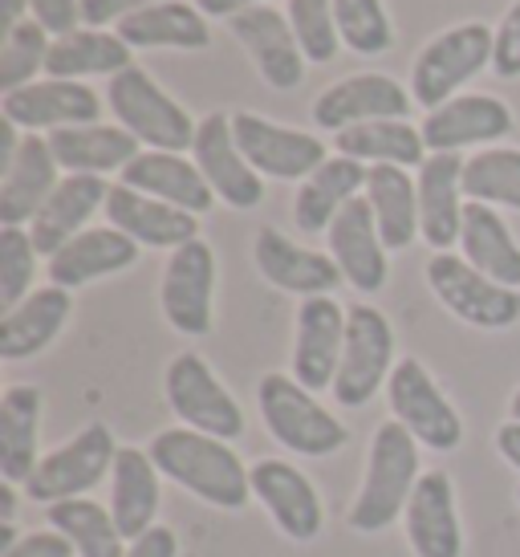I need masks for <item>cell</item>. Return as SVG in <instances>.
<instances>
[{
    "label": "cell",
    "mask_w": 520,
    "mask_h": 557,
    "mask_svg": "<svg viewBox=\"0 0 520 557\" xmlns=\"http://www.w3.org/2000/svg\"><path fill=\"white\" fill-rule=\"evenodd\" d=\"M147 451L163 476L212 509L240 512L252 500V468L232 451L228 440L191 432V428H168L154 435Z\"/></svg>",
    "instance_id": "cell-1"
},
{
    "label": "cell",
    "mask_w": 520,
    "mask_h": 557,
    "mask_svg": "<svg viewBox=\"0 0 520 557\" xmlns=\"http://www.w3.org/2000/svg\"><path fill=\"white\" fill-rule=\"evenodd\" d=\"M419 440H414L398 419L379 423V432L370 440L367 476L354 496L346 521L358 533H383L407 512L414 484H419Z\"/></svg>",
    "instance_id": "cell-2"
},
{
    "label": "cell",
    "mask_w": 520,
    "mask_h": 557,
    "mask_svg": "<svg viewBox=\"0 0 520 557\" xmlns=\"http://www.w3.org/2000/svg\"><path fill=\"white\" fill-rule=\"evenodd\" d=\"M257 407L269 435L293 456L322 460V456L342 451L350 440L346 423L330 416L322 403L313 399V391L301 387L293 374H264L257 387Z\"/></svg>",
    "instance_id": "cell-3"
},
{
    "label": "cell",
    "mask_w": 520,
    "mask_h": 557,
    "mask_svg": "<svg viewBox=\"0 0 520 557\" xmlns=\"http://www.w3.org/2000/svg\"><path fill=\"white\" fill-rule=\"evenodd\" d=\"M107 107L114 110L119 126L131 131V135H135L143 147H151V151L184 156V151L196 147L199 123H191V114H187L143 65H131V70L110 78Z\"/></svg>",
    "instance_id": "cell-4"
},
{
    "label": "cell",
    "mask_w": 520,
    "mask_h": 557,
    "mask_svg": "<svg viewBox=\"0 0 520 557\" xmlns=\"http://www.w3.org/2000/svg\"><path fill=\"white\" fill-rule=\"evenodd\" d=\"M492 49H496V29H488L484 21H463L431 37L411 65V98L428 114L439 110L456 98L459 86H468L480 70H488Z\"/></svg>",
    "instance_id": "cell-5"
},
{
    "label": "cell",
    "mask_w": 520,
    "mask_h": 557,
    "mask_svg": "<svg viewBox=\"0 0 520 557\" xmlns=\"http://www.w3.org/2000/svg\"><path fill=\"white\" fill-rule=\"evenodd\" d=\"M114 460H119L114 432L107 423H86L70 444L41 456V465L25 480V496H33L46 509L62 500H77L114 472Z\"/></svg>",
    "instance_id": "cell-6"
},
{
    "label": "cell",
    "mask_w": 520,
    "mask_h": 557,
    "mask_svg": "<svg viewBox=\"0 0 520 557\" xmlns=\"http://www.w3.org/2000/svg\"><path fill=\"white\" fill-rule=\"evenodd\" d=\"M163 395H168V407L175 411V419L191 432L215 435V440H228V444L245 435L240 403L232 399V391L215 379V371L196 350L171 358L168 374H163Z\"/></svg>",
    "instance_id": "cell-7"
},
{
    "label": "cell",
    "mask_w": 520,
    "mask_h": 557,
    "mask_svg": "<svg viewBox=\"0 0 520 557\" xmlns=\"http://www.w3.org/2000/svg\"><path fill=\"white\" fill-rule=\"evenodd\" d=\"M395 367V330L386 322V313L367 306V301L350 306L346 350H342V367H337V379L330 387L334 399L342 407H367L391 383Z\"/></svg>",
    "instance_id": "cell-8"
},
{
    "label": "cell",
    "mask_w": 520,
    "mask_h": 557,
    "mask_svg": "<svg viewBox=\"0 0 520 557\" xmlns=\"http://www.w3.org/2000/svg\"><path fill=\"white\" fill-rule=\"evenodd\" d=\"M428 285L447 313H456L459 322L475 325V330H508L520 322V289L484 277L456 252L431 257Z\"/></svg>",
    "instance_id": "cell-9"
},
{
    "label": "cell",
    "mask_w": 520,
    "mask_h": 557,
    "mask_svg": "<svg viewBox=\"0 0 520 557\" xmlns=\"http://www.w3.org/2000/svg\"><path fill=\"white\" fill-rule=\"evenodd\" d=\"M386 403H391V419H398L423 448L456 451L463 444V419L419 358H398L386 383Z\"/></svg>",
    "instance_id": "cell-10"
},
{
    "label": "cell",
    "mask_w": 520,
    "mask_h": 557,
    "mask_svg": "<svg viewBox=\"0 0 520 557\" xmlns=\"http://www.w3.org/2000/svg\"><path fill=\"white\" fill-rule=\"evenodd\" d=\"M212 297H215V252L199 236L175 248L163 264L159 281V306L175 334L203 338L212 330Z\"/></svg>",
    "instance_id": "cell-11"
},
{
    "label": "cell",
    "mask_w": 520,
    "mask_h": 557,
    "mask_svg": "<svg viewBox=\"0 0 520 557\" xmlns=\"http://www.w3.org/2000/svg\"><path fill=\"white\" fill-rule=\"evenodd\" d=\"M232 135H236L248 163L269 180H309L330 159L318 135L281 126L264 114H252V110L232 114Z\"/></svg>",
    "instance_id": "cell-12"
},
{
    "label": "cell",
    "mask_w": 520,
    "mask_h": 557,
    "mask_svg": "<svg viewBox=\"0 0 520 557\" xmlns=\"http://www.w3.org/2000/svg\"><path fill=\"white\" fill-rule=\"evenodd\" d=\"M423 143L431 156H459L468 147H492L517 131L512 107L496 94H456L423 119Z\"/></svg>",
    "instance_id": "cell-13"
},
{
    "label": "cell",
    "mask_w": 520,
    "mask_h": 557,
    "mask_svg": "<svg viewBox=\"0 0 520 557\" xmlns=\"http://www.w3.org/2000/svg\"><path fill=\"white\" fill-rule=\"evenodd\" d=\"M191 156H196V168L203 171V180L212 184L215 200H224L236 212H248L264 200V175L240 151V143L232 135V114L212 110L208 119H199Z\"/></svg>",
    "instance_id": "cell-14"
},
{
    "label": "cell",
    "mask_w": 520,
    "mask_h": 557,
    "mask_svg": "<svg viewBox=\"0 0 520 557\" xmlns=\"http://www.w3.org/2000/svg\"><path fill=\"white\" fill-rule=\"evenodd\" d=\"M411 90H403L391 74H350V78L325 86L313 98V123L322 131H350L362 123H383V119H407L411 114Z\"/></svg>",
    "instance_id": "cell-15"
},
{
    "label": "cell",
    "mask_w": 520,
    "mask_h": 557,
    "mask_svg": "<svg viewBox=\"0 0 520 557\" xmlns=\"http://www.w3.org/2000/svg\"><path fill=\"white\" fill-rule=\"evenodd\" d=\"M346 318L334 294L306 297L297 310V330H293V379L306 391L334 387L337 367H342V350H346Z\"/></svg>",
    "instance_id": "cell-16"
},
{
    "label": "cell",
    "mask_w": 520,
    "mask_h": 557,
    "mask_svg": "<svg viewBox=\"0 0 520 557\" xmlns=\"http://www.w3.org/2000/svg\"><path fill=\"white\" fill-rule=\"evenodd\" d=\"M0 110H4V123H13L16 131H65V126H86L98 123L102 114V102L90 86L82 82H65V78H37L21 90H9L0 98Z\"/></svg>",
    "instance_id": "cell-17"
},
{
    "label": "cell",
    "mask_w": 520,
    "mask_h": 557,
    "mask_svg": "<svg viewBox=\"0 0 520 557\" xmlns=\"http://www.w3.org/2000/svg\"><path fill=\"white\" fill-rule=\"evenodd\" d=\"M228 29L245 46L248 58H252L264 86H273V90H297L301 86V78H306V53H301V41L293 33L289 16L276 13L273 4H260V9L232 16Z\"/></svg>",
    "instance_id": "cell-18"
},
{
    "label": "cell",
    "mask_w": 520,
    "mask_h": 557,
    "mask_svg": "<svg viewBox=\"0 0 520 557\" xmlns=\"http://www.w3.org/2000/svg\"><path fill=\"white\" fill-rule=\"evenodd\" d=\"M325 245H330V257L342 269L346 285H354L358 294H379L386 285V273H391V261L383 245V233H379V220H374V208H370L367 196L350 200L337 220L325 233Z\"/></svg>",
    "instance_id": "cell-19"
},
{
    "label": "cell",
    "mask_w": 520,
    "mask_h": 557,
    "mask_svg": "<svg viewBox=\"0 0 520 557\" xmlns=\"http://www.w3.org/2000/svg\"><path fill=\"white\" fill-rule=\"evenodd\" d=\"M252 496L269 509V517L289 542H313L322 533V496L301 468L285 465V460H257L252 465Z\"/></svg>",
    "instance_id": "cell-20"
},
{
    "label": "cell",
    "mask_w": 520,
    "mask_h": 557,
    "mask_svg": "<svg viewBox=\"0 0 520 557\" xmlns=\"http://www.w3.org/2000/svg\"><path fill=\"white\" fill-rule=\"evenodd\" d=\"M252 261H257L260 277L269 281L281 294L306 297H325L342 285V269L334 264L330 252H313V248L293 245L281 228H260L252 240Z\"/></svg>",
    "instance_id": "cell-21"
},
{
    "label": "cell",
    "mask_w": 520,
    "mask_h": 557,
    "mask_svg": "<svg viewBox=\"0 0 520 557\" xmlns=\"http://www.w3.org/2000/svg\"><path fill=\"white\" fill-rule=\"evenodd\" d=\"M407 542L414 557H463V529H459L456 484L447 472H423L407 500Z\"/></svg>",
    "instance_id": "cell-22"
},
{
    "label": "cell",
    "mask_w": 520,
    "mask_h": 557,
    "mask_svg": "<svg viewBox=\"0 0 520 557\" xmlns=\"http://www.w3.org/2000/svg\"><path fill=\"white\" fill-rule=\"evenodd\" d=\"M102 212H107L110 228L126 233L138 248H171L175 252L187 240H199V216H191L184 208H171L154 196H143L126 184H110Z\"/></svg>",
    "instance_id": "cell-23"
},
{
    "label": "cell",
    "mask_w": 520,
    "mask_h": 557,
    "mask_svg": "<svg viewBox=\"0 0 520 557\" xmlns=\"http://www.w3.org/2000/svg\"><path fill=\"white\" fill-rule=\"evenodd\" d=\"M58 159L53 147L41 135H25L16 156L4 163L0 175V224L4 228H25L33 224V216L46 208V200L58 191Z\"/></svg>",
    "instance_id": "cell-24"
},
{
    "label": "cell",
    "mask_w": 520,
    "mask_h": 557,
    "mask_svg": "<svg viewBox=\"0 0 520 557\" xmlns=\"http://www.w3.org/2000/svg\"><path fill=\"white\" fill-rule=\"evenodd\" d=\"M463 163L459 156H428L419 168V233L431 248L447 252L463 233Z\"/></svg>",
    "instance_id": "cell-25"
},
{
    "label": "cell",
    "mask_w": 520,
    "mask_h": 557,
    "mask_svg": "<svg viewBox=\"0 0 520 557\" xmlns=\"http://www.w3.org/2000/svg\"><path fill=\"white\" fill-rule=\"evenodd\" d=\"M138 252L143 248L131 240L126 233L119 228H86L82 236H74L65 248H58L53 257H49L46 273H49V285H58V289H82V285H90V281H102V277H114V273H123L131 264L138 261Z\"/></svg>",
    "instance_id": "cell-26"
},
{
    "label": "cell",
    "mask_w": 520,
    "mask_h": 557,
    "mask_svg": "<svg viewBox=\"0 0 520 557\" xmlns=\"http://www.w3.org/2000/svg\"><path fill=\"white\" fill-rule=\"evenodd\" d=\"M110 184L102 175H65L58 191L46 200V208L33 216L29 236L41 257H53L58 248H65L74 236L86 233V224L98 208H107Z\"/></svg>",
    "instance_id": "cell-27"
},
{
    "label": "cell",
    "mask_w": 520,
    "mask_h": 557,
    "mask_svg": "<svg viewBox=\"0 0 520 557\" xmlns=\"http://www.w3.org/2000/svg\"><path fill=\"white\" fill-rule=\"evenodd\" d=\"M367 163L346 156H330L322 168L313 171L309 180H301V187H297V196H293V224L306 236L330 233L337 212L367 191Z\"/></svg>",
    "instance_id": "cell-28"
},
{
    "label": "cell",
    "mask_w": 520,
    "mask_h": 557,
    "mask_svg": "<svg viewBox=\"0 0 520 557\" xmlns=\"http://www.w3.org/2000/svg\"><path fill=\"white\" fill-rule=\"evenodd\" d=\"M119 184L135 187L143 196H154V200L171 203V208H184L191 216L212 212V203H215L212 184L203 180V171L196 168V159L171 156V151H143V156L123 171Z\"/></svg>",
    "instance_id": "cell-29"
},
{
    "label": "cell",
    "mask_w": 520,
    "mask_h": 557,
    "mask_svg": "<svg viewBox=\"0 0 520 557\" xmlns=\"http://www.w3.org/2000/svg\"><path fill=\"white\" fill-rule=\"evenodd\" d=\"M159 468H154L151 451L143 448H119L114 472H110V512L114 525L126 542L143 537L147 529H154L159 521V505H163V488H159Z\"/></svg>",
    "instance_id": "cell-30"
},
{
    "label": "cell",
    "mask_w": 520,
    "mask_h": 557,
    "mask_svg": "<svg viewBox=\"0 0 520 557\" xmlns=\"http://www.w3.org/2000/svg\"><path fill=\"white\" fill-rule=\"evenodd\" d=\"M53 147L58 168L70 175H107V171H126L143 151V143L123 131V126L110 123H86V126H65L46 135Z\"/></svg>",
    "instance_id": "cell-31"
},
{
    "label": "cell",
    "mask_w": 520,
    "mask_h": 557,
    "mask_svg": "<svg viewBox=\"0 0 520 557\" xmlns=\"http://www.w3.org/2000/svg\"><path fill=\"white\" fill-rule=\"evenodd\" d=\"M74 313V297L70 289L46 285V289H33L21 306L4 313L0 322V358L4 362H21V358L41 355L49 342L58 338Z\"/></svg>",
    "instance_id": "cell-32"
},
{
    "label": "cell",
    "mask_w": 520,
    "mask_h": 557,
    "mask_svg": "<svg viewBox=\"0 0 520 557\" xmlns=\"http://www.w3.org/2000/svg\"><path fill=\"white\" fill-rule=\"evenodd\" d=\"M37 440H41V391L33 383L4 387L0 395V476L9 484H25L33 468L41 465Z\"/></svg>",
    "instance_id": "cell-33"
},
{
    "label": "cell",
    "mask_w": 520,
    "mask_h": 557,
    "mask_svg": "<svg viewBox=\"0 0 520 557\" xmlns=\"http://www.w3.org/2000/svg\"><path fill=\"white\" fill-rule=\"evenodd\" d=\"M114 33L131 49H187V53H196V49L212 46L208 16L184 0H159L151 9H138L126 21H119Z\"/></svg>",
    "instance_id": "cell-34"
},
{
    "label": "cell",
    "mask_w": 520,
    "mask_h": 557,
    "mask_svg": "<svg viewBox=\"0 0 520 557\" xmlns=\"http://www.w3.org/2000/svg\"><path fill=\"white\" fill-rule=\"evenodd\" d=\"M459 248H463V261L480 269L484 277L500 281L508 289H520V245L492 203L468 200Z\"/></svg>",
    "instance_id": "cell-35"
},
{
    "label": "cell",
    "mask_w": 520,
    "mask_h": 557,
    "mask_svg": "<svg viewBox=\"0 0 520 557\" xmlns=\"http://www.w3.org/2000/svg\"><path fill=\"white\" fill-rule=\"evenodd\" d=\"M362 196L374 208L383 245L391 252H403L414 245V236H423L419 233V184L407 175V168H391V163L370 168Z\"/></svg>",
    "instance_id": "cell-36"
},
{
    "label": "cell",
    "mask_w": 520,
    "mask_h": 557,
    "mask_svg": "<svg viewBox=\"0 0 520 557\" xmlns=\"http://www.w3.org/2000/svg\"><path fill=\"white\" fill-rule=\"evenodd\" d=\"M131 46H126L119 33L107 29H74L65 37H53L49 46V62L46 74L49 78H65V82H82L94 78V74H123L131 70Z\"/></svg>",
    "instance_id": "cell-37"
},
{
    "label": "cell",
    "mask_w": 520,
    "mask_h": 557,
    "mask_svg": "<svg viewBox=\"0 0 520 557\" xmlns=\"http://www.w3.org/2000/svg\"><path fill=\"white\" fill-rule=\"evenodd\" d=\"M337 156L358 159L367 168H379V163H391V168H423V131L411 126L407 119H383V123H362L334 135Z\"/></svg>",
    "instance_id": "cell-38"
},
{
    "label": "cell",
    "mask_w": 520,
    "mask_h": 557,
    "mask_svg": "<svg viewBox=\"0 0 520 557\" xmlns=\"http://www.w3.org/2000/svg\"><path fill=\"white\" fill-rule=\"evenodd\" d=\"M49 525L62 537H70L77 557H126V537L114 525V512L102 509L98 500H62L49 505Z\"/></svg>",
    "instance_id": "cell-39"
},
{
    "label": "cell",
    "mask_w": 520,
    "mask_h": 557,
    "mask_svg": "<svg viewBox=\"0 0 520 557\" xmlns=\"http://www.w3.org/2000/svg\"><path fill=\"white\" fill-rule=\"evenodd\" d=\"M463 196L492 208L520 212V151L517 147H484L463 163Z\"/></svg>",
    "instance_id": "cell-40"
},
{
    "label": "cell",
    "mask_w": 520,
    "mask_h": 557,
    "mask_svg": "<svg viewBox=\"0 0 520 557\" xmlns=\"http://www.w3.org/2000/svg\"><path fill=\"white\" fill-rule=\"evenodd\" d=\"M334 21L342 46L354 49L358 58H383L395 46V29L383 0H334Z\"/></svg>",
    "instance_id": "cell-41"
},
{
    "label": "cell",
    "mask_w": 520,
    "mask_h": 557,
    "mask_svg": "<svg viewBox=\"0 0 520 557\" xmlns=\"http://www.w3.org/2000/svg\"><path fill=\"white\" fill-rule=\"evenodd\" d=\"M49 46H53V37L33 16L4 33V46H0V90L9 94L37 82V74L49 62Z\"/></svg>",
    "instance_id": "cell-42"
},
{
    "label": "cell",
    "mask_w": 520,
    "mask_h": 557,
    "mask_svg": "<svg viewBox=\"0 0 520 557\" xmlns=\"http://www.w3.org/2000/svg\"><path fill=\"white\" fill-rule=\"evenodd\" d=\"M285 16H289L293 33L301 41V53L306 62L325 65L337 58V21H334V0H289L285 4Z\"/></svg>",
    "instance_id": "cell-43"
},
{
    "label": "cell",
    "mask_w": 520,
    "mask_h": 557,
    "mask_svg": "<svg viewBox=\"0 0 520 557\" xmlns=\"http://www.w3.org/2000/svg\"><path fill=\"white\" fill-rule=\"evenodd\" d=\"M37 257L41 252L33 245L29 228H4L0 224V306H4V313L33 294Z\"/></svg>",
    "instance_id": "cell-44"
},
{
    "label": "cell",
    "mask_w": 520,
    "mask_h": 557,
    "mask_svg": "<svg viewBox=\"0 0 520 557\" xmlns=\"http://www.w3.org/2000/svg\"><path fill=\"white\" fill-rule=\"evenodd\" d=\"M492 70H496V78H520V0L508 4V13L496 25Z\"/></svg>",
    "instance_id": "cell-45"
},
{
    "label": "cell",
    "mask_w": 520,
    "mask_h": 557,
    "mask_svg": "<svg viewBox=\"0 0 520 557\" xmlns=\"http://www.w3.org/2000/svg\"><path fill=\"white\" fill-rule=\"evenodd\" d=\"M29 16L49 37H65L82 25V0H29Z\"/></svg>",
    "instance_id": "cell-46"
},
{
    "label": "cell",
    "mask_w": 520,
    "mask_h": 557,
    "mask_svg": "<svg viewBox=\"0 0 520 557\" xmlns=\"http://www.w3.org/2000/svg\"><path fill=\"white\" fill-rule=\"evenodd\" d=\"M159 0H82V21L86 29H107V25H119L138 9H151Z\"/></svg>",
    "instance_id": "cell-47"
},
{
    "label": "cell",
    "mask_w": 520,
    "mask_h": 557,
    "mask_svg": "<svg viewBox=\"0 0 520 557\" xmlns=\"http://www.w3.org/2000/svg\"><path fill=\"white\" fill-rule=\"evenodd\" d=\"M0 557H77L70 537H62L58 529H46V533H25L13 549H4Z\"/></svg>",
    "instance_id": "cell-48"
},
{
    "label": "cell",
    "mask_w": 520,
    "mask_h": 557,
    "mask_svg": "<svg viewBox=\"0 0 520 557\" xmlns=\"http://www.w3.org/2000/svg\"><path fill=\"white\" fill-rule=\"evenodd\" d=\"M126 557H179V537H175L168 525H154V529H147L143 537L131 542Z\"/></svg>",
    "instance_id": "cell-49"
},
{
    "label": "cell",
    "mask_w": 520,
    "mask_h": 557,
    "mask_svg": "<svg viewBox=\"0 0 520 557\" xmlns=\"http://www.w3.org/2000/svg\"><path fill=\"white\" fill-rule=\"evenodd\" d=\"M260 4H269V0H196V9L203 16H240L248 9H260Z\"/></svg>",
    "instance_id": "cell-50"
},
{
    "label": "cell",
    "mask_w": 520,
    "mask_h": 557,
    "mask_svg": "<svg viewBox=\"0 0 520 557\" xmlns=\"http://www.w3.org/2000/svg\"><path fill=\"white\" fill-rule=\"evenodd\" d=\"M496 451L505 456V465H512L520 472V423L517 419H508L505 428L496 432Z\"/></svg>",
    "instance_id": "cell-51"
},
{
    "label": "cell",
    "mask_w": 520,
    "mask_h": 557,
    "mask_svg": "<svg viewBox=\"0 0 520 557\" xmlns=\"http://www.w3.org/2000/svg\"><path fill=\"white\" fill-rule=\"evenodd\" d=\"M25 13H29V0H0V29H16L21 21H29Z\"/></svg>",
    "instance_id": "cell-52"
},
{
    "label": "cell",
    "mask_w": 520,
    "mask_h": 557,
    "mask_svg": "<svg viewBox=\"0 0 520 557\" xmlns=\"http://www.w3.org/2000/svg\"><path fill=\"white\" fill-rule=\"evenodd\" d=\"M13 509H16V493H13V484L4 480V488H0V517L13 521Z\"/></svg>",
    "instance_id": "cell-53"
},
{
    "label": "cell",
    "mask_w": 520,
    "mask_h": 557,
    "mask_svg": "<svg viewBox=\"0 0 520 557\" xmlns=\"http://www.w3.org/2000/svg\"><path fill=\"white\" fill-rule=\"evenodd\" d=\"M16 542H21V537H16V525L13 521H4V525H0V554H4V549H13Z\"/></svg>",
    "instance_id": "cell-54"
},
{
    "label": "cell",
    "mask_w": 520,
    "mask_h": 557,
    "mask_svg": "<svg viewBox=\"0 0 520 557\" xmlns=\"http://www.w3.org/2000/svg\"><path fill=\"white\" fill-rule=\"evenodd\" d=\"M508 411H512V419L520 423V387L512 391V399H508Z\"/></svg>",
    "instance_id": "cell-55"
},
{
    "label": "cell",
    "mask_w": 520,
    "mask_h": 557,
    "mask_svg": "<svg viewBox=\"0 0 520 557\" xmlns=\"http://www.w3.org/2000/svg\"><path fill=\"white\" fill-rule=\"evenodd\" d=\"M517 500H520V488H517Z\"/></svg>",
    "instance_id": "cell-56"
}]
</instances>
